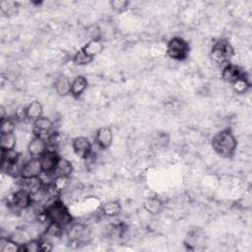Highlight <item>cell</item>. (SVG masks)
Wrapping results in <instances>:
<instances>
[{"label": "cell", "mask_w": 252, "mask_h": 252, "mask_svg": "<svg viewBox=\"0 0 252 252\" xmlns=\"http://www.w3.org/2000/svg\"><path fill=\"white\" fill-rule=\"evenodd\" d=\"M211 145L218 156L228 158L235 154L237 141L231 130L223 129L214 135Z\"/></svg>", "instance_id": "cell-1"}, {"label": "cell", "mask_w": 252, "mask_h": 252, "mask_svg": "<svg viewBox=\"0 0 252 252\" xmlns=\"http://www.w3.org/2000/svg\"><path fill=\"white\" fill-rule=\"evenodd\" d=\"M44 215L48 222H54L62 227H67L72 222V216L64 203L56 199L51 202L44 210Z\"/></svg>", "instance_id": "cell-2"}, {"label": "cell", "mask_w": 252, "mask_h": 252, "mask_svg": "<svg viewBox=\"0 0 252 252\" xmlns=\"http://www.w3.org/2000/svg\"><path fill=\"white\" fill-rule=\"evenodd\" d=\"M234 55V49L226 39L217 40L210 51L211 59L217 64H227Z\"/></svg>", "instance_id": "cell-3"}, {"label": "cell", "mask_w": 252, "mask_h": 252, "mask_svg": "<svg viewBox=\"0 0 252 252\" xmlns=\"http://www.w3.org/2000/svg\"><path fill=\"white\" fill-rule=\"evenodd\" d=\"M190 52L189 43L181 36H173L166 44V55L176 61L185 60Z\"/></svg>", "instance_id": "cell-4"}, {"label": "cell", "mask_w": 252, "mask_h": 252, "mask_svg": "<svg viewBox=\"0 0 252 252\" xmlns=\"http://www.w3.org/2000/svg\"><path fill=\"white\" fill-rule=\"evenodd\" d=\"M66 231L70 242L81 244L86 242L90 237V229L87 225L79 222H71Z\"/></svg>", "instance_id": "cell-5"}, {"label": "cell", "mask_w": 252, "mask_h": 252, "mask_svg": "<svg viewBox=\"0 0 252 252\" xmlns=\"http://www.w3.org/2000/svg\"><path fill=\"white\" fill-rule=\"evenodd\" d=\"M33 203L32 197L23 189L17 190L11 198V205L17 211H25L32 207Z\"/></svg>", "instance_id": "cell-6"}, {"label": "cell", "mask_w": 252, "mask_h": 252, "mask_svg": "<svg viewBox=\"0 0 252 252\" xmlns=\"http://www.w3.org/2000/svg\"><path fill=\"white\" fill-rule=\"evenodd\" d=\"M53 128V122L44 116H41L32 122V133L33 136H37L47 140V138L51 135V131Z\"/></svg>", "instance_id": "cell-7"}, {"label": "cell", "mask_w": 252, "mask_h": 252, "mask_svg": "<svg viewBox=\"0 0 252 252\" xmlns=\"http://www.w3.org/2000/svg\"><path fill=\"white\" fill-rule=\"evenodd\" d=\"M72 149L78 158L86 159L90 157L92 153V144L87 137L79 136L73 139Z\"/></svg>", "instance_id": "cell-8"}, {"label": "cell", "mask_w": 252, "mask_h": 252, "mask_svg": "<svg viewBox=\"0 0 252 252\" xmlns=\"http://www.w3.org/2000/svg\"><path fill=\"white\" fill-rule=\"evenodd\" d=\"M43 173L42 166L39 158H31L28 161H26L21 169V178H31V177H38Z\"/></svg>", "instance_id": "cell-9"}, {"label": "cell", "mask_w": 252, "mask_h": 252, "mask_svg": "<svg viewBox=\"0 0 252 252\" xmlns=\"http://www.w3.org/2000/svg\"><path fill=\"white\" fill-rule=\"evenodd\" d=\"M27 149L31 158H39L48 150V144L43 138L33 136L29 142Z\"/></svg>", "instance_id": "cell-10"}, {"label": "cell", "mask_w": 252, "mask_h": 252, "mask_svg": "<svg viewBox=\"0 0 252 252\" xmlns=\"http://www.w3.org/2000/svg\"><path fill=\"white\" fill-rule=\"evenodd\" d=\"M59 158H60V156L54 150H47L39 158L43 173H46V174L53 173Z\"/></svg>", "instance_id": "cell-11"}, {"label": "cell", "mask_w": 252, "mask_h": 252, "mask_svg": "<svg viewBox=\"0 0 252 252\" xmlns=\"http://www.w3.org/2000/svg\"><path fill=\"white\" fill-rule=\"evenodd\" d=\"M44 187H45V184L43 180L40 178V176L31 177V178H22V181H21V189L27 191L29 194L32 195V197L43 191Z\"/></svg>", "instance_id": "cell-12"}, {"label": "cell", "mask_w": 252, "mask_h": 252, "mask_svg": "<svg viewBox=\"0 0 252 252\" xmlns=\"http://www.w3.org/2000/svg\"><path fill=\"white\" fill-rule=\"evenodd\" d=\"M245 74L243 73L242 69L232 63H227L224 65L221 71V79L228 84H233L235 81L243 77Z\"/></svg>", "instance_id": "cell-13"}, {"label": "cell", "mask_w": 252, "mask_h": 252, "mask_svg": "<svg viewBox=\"0 0 252 252\" xmlns=\"http://www.w3.org/2000/svg\"><path fill=\"white\" fill-rule=\"evenodd\" d=\"M96 145L101 149V150H106L108 149L113 140V134L110 128L108 127H100L96 130L95 132V137H94Z\"/></svg>", "instance_id": "cell-14"}, {"label": "cell", "mask_w": 252, "mask_h": 252, "mask_svg": "<svg viewBox=\"0 0 252 252\" xmlns=\"http://www.w3.org/2000/svg\"><path fill=\"white\" fill-rule=\"evenodd\" d=\"M73 164L72 162L65 158L60 157L57 165L53 171V174L56 177H64V178H69L71 176V174L73 173Z\"/></svg>", "instance_id": "cell-15"}, {"label": "cell", "mask_w": 252, "mask_h": 252, "mask_svg": "<svg viewBox=\"0 0 252 252\" xmlns=\"http://www.w3.org/2000/svg\"><path fill=\"white\" fill-rule=\"evenodd\" d=\"M43 106L42 104L37 101V100H33L32 102H30L26 107H25V115L24 117L28 120L31 121H34L37 118L43 116Z\"/></svg>", "instance_id": "cell-16"}, {"label": "cell", "mask_w": 252, "mask_h": 252, "mask_svg": "<svg viewBox=\"0 0 252 252\" xmlns=\"http://www.w3.org/2000/svg\"><path fill=\"white\" fill-rule=\"evenodd\" d=\"M143 208L148 214H150L152 216H157L161 213V211L163 209V203L159 198L153 196V197H149L145 200V202L143 204Z\"/></svg>", "instance_id": "cell-17"}, {"label": "cell", "mask_w": 252, "mask_h": 252, "mask_svg": "<svg viewBox=\"0 0 252 252\" xmlns=\"http://www.w3.org/2000/svg\"><path fill=\"white\" fill-rule=\"evenodd\" d=\"M71 84L70 79L65 75H59L54 82L55 92L62 96L68 95L71 93Z\"/></svg>", "instance_id": "cell-18"}, {"label": "cell", "mask_w": 252, "mask_h": 252, "mask_svg": "<svg viewBox=\"0 0 252 252\" xmlns=\"http://www.w3.org/2000/svg\"><path fill=\"white\" fill-rule=\"evenodd\" d=\"M88 88V80L85 76H77L71 84V93L70 94L74 97H79Z\"/></svg>", "instance_id": "cell-19"}, {"label": "cell", "mask_w": 252, "mask_h": 252, "mask_svg": "<svg viewBox=\"0 0 252 252\" xmlns=\"http://www.w3.org/2000/svg\"><path fill=\"white\" fill-rule=\"evenodd\" d=\"M83 51L90 57L94 58L103 50V44L99 38H92L83 47Z\"/></svg>", "instance_id": "cell-20"}, {"label": "cell", "mask_w": 252, "mask_h": 252, "mask_svg": "<svg viewBox=\"0 0 252 252\" xmlns=\"http://www.w3.org/2000/svg\"><path fill=\"white\" fill-rule=\"evenodd\" d=\"M121 205L119 201H109L106 202L105 204H103L101 206V213L102 215H104L105 217H109V218H114L117 217L120 213H121Z\"/></svg>", "instance_id": "cell-21"}, {"label": "cell", "mask_w": 252, "mask_h": 252, "mask_svg": "<svg viewBox=\"0 0 252 252\" xmlns=\"http://www.w3.org/2000/svg\"><path fill=\"white\" fill-rule=\"evenodd\" d=\"M16 144H17V138L14 133L0 135V149L2 152L15 150Z\"/></svg>", "instance_id": "cell-22"}, {"label": "cell", "mask_w": 252, "mask_h": 252, "mask_svg": "<svg viewBox=\"0 0 252 252\" xmlns=\"http://www.w3.org/2000/svg\"><path fill=\"white\" fill-rule=\"evenodd\" d=\"M0 251L1 252H20L21 245L12 238L2 236L0 238Z\"/></svg>", "instance_id": "cell-23"}, {"label": "cell", "mask_w": 252, "mask_h": 252, "mask_svg": "<svg viewBox=\"0 0 252 252\" xmlns=\"http://www.w3.org/2000/svg\"><path fill=\"white\" fill-rule=\"evenodd\" d=\"M231 85H232V89L234 90V92L239 94H245L250 89V86H251L249 80L246 78L245 75L243 77H241L240 79H238L237 81H235Z\"/></svg>", "instance_id": "cell-24"}, {"label": "cell", "mask_w": 252, "mask_h": 252, "mask_svg": "<svg viewBox=\"0 0 252 252\" xmlns=\"http://www.w3.org/2000/svg\"><path fill=\"white\" fill-rule=\"evenodd\" d=\"M16 127L15 120L9 116L0 119V135L1 134H9L14 133Z\"/></svg>", "instance_id": "cell-25"}, {"label": "cell", "mask_w": 252, "mask_h": 252, "mask_svg": "<svg viewBox=\"0 0 252 252\" xmlns=\"http://www.w3.org/2000/svg\"><path fill=\"white\" fill-rule=\"evenodd\" d=\"M72 60H73L74 64L79 65V66H83V65H88V64H90L91 62H93L94 58H92V57H90L88 54H86V53L83 51V49L81 48L80 50H78V51L74 54Z\"/></svg>", "instance_id": "cell-26"}, {"label": "cell", "mask_w": 252, "mask_h": 252, "mask_svg": "<svg viewBox=\"0 0 252 252\" xmlns=\"http://www.w3.org/2000/svg\"><path fill=\"white\" fill-rule=\"evenodd\" d=\"M21 251L24 252H39L41 251L40 239H31L21 245ZM20 251V252H21Z\"/></svg>", "instance_id": "cell-27"}, {"label": "cell", "mask_w": 252, "mask_h": 252, "mask_svg": "<svg viewBox=\"0 0 252 252\" xmlns=\"http://www.w3.org/2000/svg\"><path fill=\"white\" fill-rule=\"evenodd\" d=\"M129 2L125 1V0H113L110 1V6L112 8V10L116 11V12H122L124 10L127 9Z\"/></svg>", "instance_id": "cell-28"}, {"label": "cell", "mask_w": 252, "mask_h": 252, "mask_svg": "<svg viewBox=\"0 0 252 252\" xmlns=\"http://www.w3.org/2000/svg\"><path fill=\"white\" fill-rule=\"evenodd\" d=\"M6 116H8V115H6L5 108H4V106H3V105H1V107H0V119L5 118Z\"/></svg>", "instance_id": "cell-29"}]
</instances>
